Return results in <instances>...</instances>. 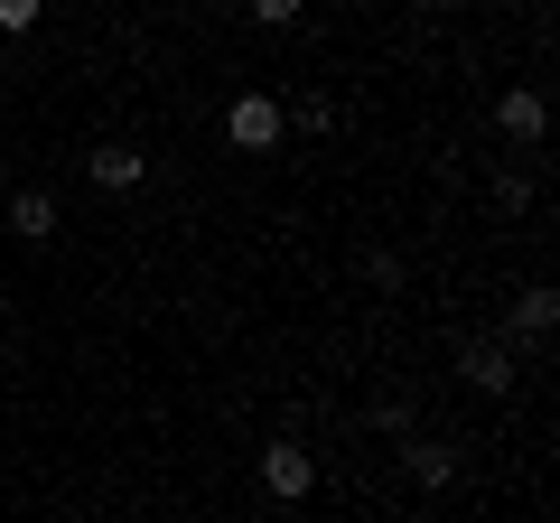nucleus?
<instances>
[{"label":"nucleus","instance_id":"obj_1","mask_svg":"<svg viewBox=\"0 0 560 523\" xmlns=\"http://www.w3.org/2000/svg\"><path fill=\"white\" fill-rule=\"evenodd\" d=\"M261 486H271L280 504H300L308 486H318V458H308L300 440H271V449H261Z\"/></svg>","mask_w":560,"mask_h":523},{"label":"nucleus","instance_id":"obj_2","mask_svg":"<svg viewBox=\"0 0 560 523\" xmlns=\"http://www.w3.org/2000/svg\"><path fill=\"white\" fill-rule=\"evenodd\" d=\"M495 131H504V141H523V150H533L541 131H551V103H541L533 84H504V94H495Z\"/></svg>","mask_w":560,"mask_h":523},{"label":"nucleus","instance_id":"obj_3","mask_svg":"<svg viewBox=\"0 0 560 523\" xmlns=\"http://www.w3.org/2000/svg\"><path fill=\"white\" fill-rule=\"evenodd\" d=\"M224 141H234V150H271V141H280V103H271V94H234Z\"/></svg>","mask_w":560,"mask_h":523},{"label":"nucleus","instance_id":"obj_4","mask_svg":"<svg viewBox=\"0 0 560 523\" xmlns=\"http://www.w3.org/2000/svg\"><path fill=\"white\" fill-rule=\"evenodd\" d=\"M458 364H467V383H477V393H504V383H514V356H504L495 337H467Z\"/></svg>","mask_w":560,"mask_h":523},{"label":"nucleus","instance_id":"obj_5","mask_svg":"<svg viewBox=\"0 0 560 523\" xmlns=\"http://www.w3.org/2000/svg\"><path fill=\"white\" fill-rule=\"evenodd\" d=\"M10 234L47 243V234H57V197H47V187H20V197H10Z\"/></svg>","mask_w":560,"mask_h":523},{"label":"nucleus","instance_id":"obj_6","mask_svg":"<svg viewBox=\"0 0 560 523\" xmlns=\"http://www.w3.org/2000/svg\"><path fill=\"white\" fill-rule=\"evenodd\" d=\"M140 168H150V160H140V150H121V141H103L94 160H84V178H94V187H140Z\"/></svg>","mask_w":560,"mask_h":523},{"label":"nucleus","instance_id":"obj_7","mask_svg":"<svg viewBox=\"0 0 560 523\" xmlns=\"http://www.w3.org/2000/svg\"><path fill=\"white\" fill-rule=\"evenodd\" d=\"M514 327H523V337H551V327H560V290H551V281H533V290L514 300Z\"/></svg>","mask_w":560,"mask_h":523},{"label":"nucleus","instance_id":"obj_8","mask_svg":"<svg viewBox=\"0 0 560 523\" xmlns=\"http://www.w3.org/2000/svg\"><path fill=\"white\" fill-rule=\"evenodd\" d=\"M401 458H411V477H420V486H448V477H458V458H448V449H430V440H411Z\"/></svg>","mask_w":560,"mask_h":523},{"label":"nucleus","instance_id":"obj_9","mask_svg":"<svg viewBox=\"0 0 560 523\" xmlns=\"http://www.w3.org/2000/svg\"><path fill=\"white\" fill-rule=\"evenodd\" d=\"M47 20V0H0V38H28Z\"/></svg>","mask_w":560,"mask_h":523},{"label":"nucleus","instance_id":"obj_10","mask_svg":"<svg viewBox=\"0 0 560 523\" xmlns=\"http://www.w3.org/2000/svg\"><path fill=\"white\" fill-rule=\"evenodd\" d=\"M300 10H308V0H253V20H261V28H290Z\"/></svg>","mask_w":560,"mask_h":523},{"label":"nucleus","instance_id":"obj_11","mask_svg":"<svg viewBox=\"0 0 560 523\" xmlns=\"http://www.w3.org/2000/svg\"><path fill=\"white\" fill-rule=\"evenodd\" d=\"M430 10H458V0H430Z\"/></svg>","mask_w":560,"mask_h":523}]
</instances>
